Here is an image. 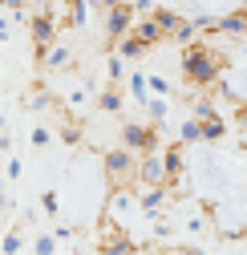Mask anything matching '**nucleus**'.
Masks as SVG:
<instances>
[{"label":"nucleus","mask_w":247,"mask_h":255,"mask_svg":"<svg viewBox=\"0 0 247 255\" xmlns=\"http://www.w3.org/2000/svg\"><path fill=\"white\" fill-rule=\"evenodd\" d=\"M223 65H227V57L215 45H207V41H195V45L182 49V73H187V81L199 85V89L219 85L223 81Z\"/></svg>","instance_id":"f257e3e1"},{"label":"nucleus","mask_w":247,"mask_h":255,"mask_svg":"<svg viewBox=\"0 0 247 255\" xmlns=\"http://www.w3.org/2000/svg\"><path fill=\"white\" fill-rule=\"evenodd\" d=\"M138 162L142 154H134L130 146H118V150H106L102 166H106V178L114 186H126V182H138Z\"/></svg>","instance_id":"f03ea898"},{"label":"nucleus","mask_w":247,"mask_h":255,"mask_svg":"<svg viewBox=\"0 0 247 255\" xmlns=\"http://www.w3.org/2000/svg\"><path fill=\"white\" fill-rule=\"evenodd\" d=\"M138 8H134V0H122V4H114V8H106V41L114 45V41H122L126 33H134V24H138Z\"/></svg>","instance_id":"7ed1b4c3"},{"label":"nucleus","mask_w":247,"mask_h":255,"mask_svg":"<svg viewBox=\"0 0 247 255\" xmlns=\"http://www.w3.org/2000/svg\"><path fill=\"white\" fill-rule=\"evenodd\" d=\"M122 146H130L134 154H150V150H158V130L142 122H126L122 126Z\"/></svg>","instance_id":"20e7f679"},{"label":"nucleus","mask_w":247,"mask_h":255,"mask_svg":"<svg viewBox=\"0 0 247 255\" xmlns=\"http://www.w3.org/2000/svg\"><path fill=\"white\" fill-rule=\"evenodd\" d=\"M138 182H142V186H162V182H170L166 154H158V150L142 154V162H138ZM138 182H134V186H138Z\"/></svg>","instance_id":"39448f33"},{"label":"nucleus","mask_w":247,"mask_h":255,"mask_svg":"<svg viewBox=\"0 0 247 255\" xmlns=\"http://www.w3.org/2000/svg\"><path fill=\"white\" fill-rule=\"evenodd\" d=\"M28 28H33V49H37V57H45V53L57 45V16H53V12H37L33 20H28Z\"/></svg>","instance_id":"423d86ee"},{"label":"nucleus","mask_w":247,"mask_h":255,"mask_svg":"<svg viewBox=\"0 0 247 255\" xmlns=\"http://www.w3.org/2000/svg\"><path fill=\"white\" fill-rule=\"evenodd\" d=\"M98 247H102V251H114V255H134V251H138V243L126 239V227L114 223V219L102 223V243H98Z\"/></svg>","instance_id":"0eeeda50"},{"label":"nucleus","mask_w":247,"mask_h":255,"mask_svg":"<svg viewBox=\"0 0 247 255\" xmlns=\"http://www.w3.org/2000/svg\"><path fill=\"white\" fill-rule=\"evenodd\" d=\"M134 33L146 41V49L150 45H158V41H166V28L158 24V16H154V12H146V16H138V24H134Z\"/></svg>","instance_id":"6e6552de"},{"label":"nucleus","mask_w":247,"mask_h":255,"mask_svg":"<svg viewBox=\"0 0 247 255\" xmlns=\"http://www.w3.org/2000/svg\"><path fill=\"white\" fill-rule=\"evenodd\" d=\"M219 33L223 37H243L247 33V4H239V8H231V12L219 16Z\"/></svg>","instance_id":"1a4fd4ad"},{"label":"nucleus","mask_w":247,"mask_h":255,"mask_svg":"<svg viewBox=\"0 0 247 255\" xmlns=\"http://www.w3.org/2000/svg\"><path fill=\"white\" fill-rule=\"evenodd\" d=\"M118 53H122V57H126V61H138V57L146 53V41H142L138 33H126V37H122V41H118Z\"/></svg>","instance_id":"9d476101"},{"label":"nucleus","mask_w":247,"mask_h":255,"mask_svg":"<svg viewBox=\"0 0 247 255\" xmlns=\"http://www.w3.org/2000/svg\"><path fill=\"white\" fill-rule=\"evenodd\" d=\"M41 61H45V69H65L69 61H73V49H69V45H53Z\"/></svg>","instance_id":"9b49d317"},{"label":"nucleus","mask_w":247,"mask_h":255,"mask_svg":"<svg viewBox=\"0 0 247 255\" xmlns=\"http://www.w3.org/2000/svg\"><path fill=\"white\" fill-rule=\"evenodd\" d=\"M178 142L182 146H195V142H203V118H187V122H182V130H178Z\"/></svg>","instance_id":"f8f14e48"},{"label":"nucleus","mask_w":247,"mask_h":255,"mask_svg":"<svg viewBox=\"0 0 247 255\" xmlns=\"http://www.w3.org/2000/svg\"><path fill=\"white\" fill-rule=\"evenodd\" d=\"M154 16H158V24L166 28V41H170V33H174V28H178L182 20H187V16H182L178 8H154Z\"/></svg>","instance_id":"ddd939ff"},{"label":"nucleus","mask_w":247,"mask_h":255,"mask_svg":"<svg viewBox=\"0 0 247 255\" xmlns=\"http://www.w3.org/2000/svg\"><path fill=\"white\" fill-rule=\"evenodd\" d=\"M166 170H170V178H182V174H187V162H182V146H170V150H166Z\"/></svg>","instance_id":"4468645a"},{"label":"nucleus","mask_w":247,"mask_h":255,"mask_svg":"<svg viewBox=\"0 0 247 255\" xmlns=\"http://www.w3.org/2000/svg\"><path fill=\"white\" fill-rule=\"evenodd\" d=\"M223 130H227V126H223V118H219V114L207 118V122H203V142H219V138H223Z\"/></svg>","instance_id":"2eb2a0df"},{"label":"nucleus","mask_w":247,"mask_h":255,"mask_svg":"<svg viewBox=\"0 0 247 255\" xmlns=\"http://www.w3.org/2000/svg\"><path fill=\"white\" fill-rule=\"evenodd\" d=\"M98 110L102 114H122V93L118 89H106L102 98H98Z\"/></svg>","instance_id":"dca6fc26"},{"label":"nucleus","mask_w":247,"mask_h":255,"mask_svg":"<svg viewBox=\"0 0 247 255\" xmlns=\"http://www.w3.org/2000/svg\"><path fill=\"white\" fill-rule=\"evenodd\" d=\"M130 93H134V98H138V102L146 106V102H150V77L134 73V77H130Z\"/></svg>","instance_id":"f3484780"},{"label":"nucleus","mask_w":247,"mask_h":255,"mask_svg":"<svg viewBox=\"0 0 247 255\" xmlns=\"http://www.w3.org/2000/svg\"><path fill=\"white\" fill-rule=\"evenodd\" d=\"M166 106H170V102H166V93L150 98V102H146V114H150V122H162V118H166Z\"/></svg>","instance_id":"a211bd4d"},{"label":"nucleus","mask_w":247,"mask_h":255,"mask_svg":"<svg viewBox=\"0 0 247 255\" xmlns=\"http://www.w3.org/2000/svg\"><path fill=\"white\" fill-rule=\"evenodd\" d=\"M85 8H89V0H73V8H69V24H73V28H81V24L89 20Z\"/></svg>","instance_id":"6ab92c4d"},{"label":"nucleus","mask_w":247,"mask_h":255,"mask_svg":"<svg viewBox=\"0 0 247 255\" xmlns=\"http://www.w3.org/2000/svg\"><path fill=\"white\" fill-rule=\"evenodd\" d=\"M191 114H195V118H203V122H207V118H215V102H211V98H199V102H195V106H191Z\"/></svg>","instance_id":"aec40b11"},{"label":"nucleus","mask_w":247,"mask_h":255,"mask_svg":"<svg viewBox=\"0 0 247 255\" xmlns=\"http://www.w3.org/2000/svg\"><path fill=\"white\" fill-rule=\"evenodd\" d=\"M122 61H126V57H122V53H110V65H106V73H110V81H122V77H126V73H122Z\"/></svg>","instance_id":"412c9836"},{"label":"nucleus","mask_w":247,"mask_h":255,"mask_svg":"<svg viewBox=\"0 0 247 255\" xmlns=\"http://www.w3.org/2000/svg\"><path fill=\"white\" fill-rule=\"evenodd\" d=\"M20 247H24V243H20V235H16V231H8V235H4V243H0V251H4V255H16Z\"/></svg>","instance_id":"4be33fe9"},{"label":"nucleus","mask_w":247,"mask_h":255,"mask_svg":"<svg viewBox=\"0 0 247 255\" xmlns=\"http://www.w3.org/2000/svg\"><path fill=\"white\" fill-rule=\"evenodd\" d=\"M33 251L49 255V251H57V239H53V235H37V239H33Z\"/></svg>","instance_id":"5701e85b"},{"label":"nucleus","mask_w":247,"mask_h":255,"mask_svg":"<svg viewBox=\"0 0 247 255\" xmlns=\"http://www.w3.org/2000/svg\"><path fill=\"white\" fill-rule=\"evenodd\" d=\"M57 207H61L57 203V190H45V195H41V211L45 215H57Z\"/></svg>","instance_id":"b1692460"},{"label":"nucleus","mask_w":247,"mask_h":255,"mask_svg":"<svg viewBox=\"0 0 247 255\" xmlns=\"http://www.w3.org/2000/svg\"><path fill=\"white\" fill-rule=\"evenodd\" d=\"M61 142H65V146H77V142H81V126H65V130H61Z\"/></svg>","instance_id":"393cba45"},{"label":"nucleus","mask_w":247,"mask_h":255,"mask_svg":"<svg viewBox=\"0 0 247 255\" xmlns=\"http://www.w3.org/2000/svg\"><path fill=\"white\" fill-rule=\"evenodd\" d=\"M85 102H89V93H85V89H73L65 106H69V110H85Z\"/></svg>","instance_id":"a878e982"},{"label":"nucleus","mask_w":247,"mask_h":255,"mask_svg":"<svg viewBox=\"0 0 247 255\" xmlns=\"http://www.w3.org/2000/svg\"><path fill=\"white\" fill-rule=\"evenodd\" d=\"M28 142H33V146H49V142H53V134L45 130V126H37V130H33V138H28Z\"/></svg>","instance_id":"bb28decb"},{"label":"nucleus","mask_w":247,"mask_h":255,"mask_svg":"<svg viewBox=\"0 0 247 255\" xmlns=\"http://www.w3.org/2000/svg\"><path fill=\"white\" fill-rule=\"evenodd\" d=\"M49 106H53L49 93H33V106H28V110H49Z\"/></svg>","instance_id":"cd10ccee"},{"label":"nucleus","mask_w":247,"mask_h":255,"mask_svg":"<svg viewBox=\"0 0 247 255\" xmlns=\"http://www.w3.org/2000/svg\"><path fill=\"white\" fill-rule=\"evenodd\" d=\"M4 174H8V178H20V158H16V154L4 162Z\"/></svg>","instance_id":"c85d7f7f"},{"label":"nucleus","mask_w":247,"mask_h":255,"mask_svg":"<svg viewBox=\"0 0 247 255\" xmlns=\"http://www.w3.org/2000/svg\"><path fill=\"white\" fill-rule=\"evenodd\" d=\"M150 89H154V93H170V81H166V77H150Z\"/></svg>","instance_id":"c756f323"},{"label":"nucleus","mask_w":247,"mask_h":255,"mask_svg":"<svg viewBox=\"0 0 247 255\" xmlns=\"http://www.w3.org/2000/svg\"><path fill=\"white\" fill-rule=\"evenodd\" d=\"M235 122H239V130L247 134V102H239V110H235Z\"/></svg>","instance_id":"7c9ffc66"},{"label":"nucleus","mask_w":247,"mask_h":255,"mask_svg":"<svg viewBox=\"0 0 247 255\" xmlns=\"http://www.w3.org/2000/svg\"><path fill=\"white\" fill-rule=\"evenodd\" d=\"M134 8L146 16V12H154V8H158V4H154V0H134Z\"/></svg>","instance_id":"2f4dec72"},{"label":"nucleus","mask_w":247,"mask_h":255,"mask_svg":"<svg viewBox=\"0 0 247 255\" xmlns=\"http://www.w3.org/2000/svg\"><path fill=\"white\" fill-rule=\"evenodd\" d=\"M114 4H122V0H102V8H114Z\"/></svg>","instance_id":"473e14b6"},{"label":"nucleus","mask_w":247,"mask_h":255,"mask_svg":"<svg viewBox=\"0 0 247 255\" xmlns=\"http://www.w3.org/2000/svg\"><path fill=\"white\" fill-rule=\"evenodd\" d=\"M33 4H41V8H49V0H33Z\"/></svg>","instance_id":"72a5a7b5"},{"label":"nucleus","mask_w":247,"mask_h":255,"mask_svg":"<svg viewBox=\"0 0 247 255\" xmlns=\"http://www.w3.org/2000/svg\"><path fill=\"white\" fill-rule=\"evenodd\" d=\"M243 150H247V142H243Z\"/></svg>","instance_id":"f704fd0d"}]
</instances>
